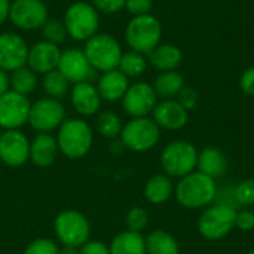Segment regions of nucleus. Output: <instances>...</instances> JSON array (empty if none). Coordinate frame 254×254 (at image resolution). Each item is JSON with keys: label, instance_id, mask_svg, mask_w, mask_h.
<instances>
[{"label": "nucleus", "instance_id": "1", "mask_svg": "<svg viewBox=\"0 0 254 254\" xmlns=\"http://www.w3.org/2000/svg\"><path fill=\"white\" fill-rule=\"evenodd\" d=\"M217 192L216 180L196 170L179 179L174 186V196L177 202L188 210L207 208L216 201Z\"/></svg>", "mask_w": 254, "mask_h": 254}, {"label": "nucleus", "instance_id": "2", "mask_svg": "<svg viewBox=\"0 0 254 254\" xmlns=\"http://www.w3.org/2000/svg\"><path fill=\"white\" fill-rule=\"evenodd\" d=\"M57 143L60 152L68 159H80L86 156L94 143V132L88 122L79 118L64 119L58 128Z\"/></svg>", "mask_w": 254, "mask_h": 254}, {"label": "nucleus", "instance_id": "3", "mask_svg": "<svg viewBox=\"0 0 254 254\" xmlns=\"http://www.w3.org/2000/svg\"><path fill=\"white\" fill-rule=\"evenodd\" d=\"M237 208L231 204L217 202L204 208L198 219V232L207 241L226 238L235 228Z\"/></svg>", "mask_w": 254, "mask_h": 254}, {"label": "nucleus", "instance_id": "4", "mask_svg": "<svg viewBox=\"0 0 254 254\" xmlns=\"http://www.w3.org/2000/svg\"><path fill=\"white\" fill-rule=\"evenodd\" d=\"M161 168L171 179H182L196 170L198 150L186 140L171 141L161 152Z\"/></svg>", "mask_w": 254, "mask_h": 254}, {"label": "nucleus", "instance_id": "5", "mask_svg": "<svg viewBox=\"0 0 254 254\" xmlns=\"http://www.w3.org/2000/svg\"><path fill=\"white\" fill-rule=\"evenodd\" d=\"M162 37V25L159 19L150 13L134 16L127 28L125 39L128 46L138 54H150L159 43Z\"/></svg>", "mask_w": 254, "mask_h": 254}, {"label": "nucleus", "instance_id": "6", "mask_svg": "<svg viewBox=\"0 0 254 254\" xmlns=\"http://www.w3.org/2000/svg\"><path fill=\"white\" fill-rule=\"evenodd\" d=\"M83 52L92 68L101 73L118 68L124 54L119 42L106 33H97L88 39Z\"/></svg>", "mask_w": 254, "mask_h": 254}, {"label": "nucleus", "instance_id": "7", "mask_svg": "<svg viewBox=\"0 0 254 254\" xmlns=\"http://www.w3.org/2000/svg\"><path fill=\"white\" fill-rule=\"evenodd\" d=\"M119 137L124 147L137 153H144L158 144L161 138V128L149 116L132 118L122 127Z\"/></svg>", "mask_w": 254, "mask_h": 254}, {"label": "nucleus", "instance_id": "8", "mask_svg": "<svg viewBox=\"0 0 254 254\" xmlns=\"http://www.w3.org/2000/svg\"><path fill=\"white\" fill-rule=\"evenodd\" d=\"M54 232L63 246L80 249L89 241L91 225L80 211L64 210L54 220Z\"/></svg>", "mask_w": 254, "mask_h": 254}, {"label": "nucleus", "instance_id": "9", "mask_svg": "<svg viewBox=\"0 0 254 254\" xmlns=\"http://www.w3.org/2000/svg\"><path fill=\"white\" fill-rule=\"evenodd\" d=\"M64 25L67 34L74 40H88L97 34L100 25L98 10L94 4L86 1H76L70 4L64 13Z\"/></svg>", "mask_w": 254, "mask_h": 254}, {"label": "nucleus", "instance_id": "10", "mask_svg": "<svg viewBox=\"0 0 254 254\" xmlns=\"http://www.w3.org/2000/svg\"><path fill=\"white\" fill-rule=\"evenodd\" d=\"M65 119V109L60 100L43 97L31 104L28 124L30 127L40 132L51 134L54 129H58Z\"/></svg>", "mask_w": 254, "mask_h": 254}, {"label": "nucleus", "instance_id": "11", "mask_svg": "<svg viewBox=\"0 0 254 254\" xmlns=\"http://www.w3.org/2000/svg\"><path fill=\"white\" fill-rule=\"evenodd\" d=\"M31 103L27 95L18 94L9 89L0 97V128L19 129L24 124H28Z\"/></svg>", "mask_w": 254, "mask_h": 254}, {"label": "nucleus", "instance_id": "12", "mask_svg": "<svg viewBox=\"0 0 254 254\" xmlns=\"http://www.w3.org/2000/svg\"><path fill=\"white\" fill-rule=\"evenodd\" d=\"M9 19L21 30L40 28L48 21V7L42 0H13Z\"/></svg>", "mask_w": 254, "mask_h": 254}, {"label": "nucleus", "instance_id": "13", "mask_svg": "<svg viewBox=\"0 0 254 254\" xmlns=\"http://www.w3.org/2000/svg\"><path fill=\"white\" fill-rule=\"evenodd\" d=\"M158 104V95L152 85L146 82H137L129 85L124 98L122 107L131 118H146L149 116L155 106Z\"/></svg>", "mask_w": 254, "mask_h": 254}, {"label": "nucleus", "instance_id": "14", "mask_svg": "<svg viewBox=\"0 0 254 254\" xmlns=\"http://www.w3.org/2000/svg\"><path fill=\"white\" fill-rule=\"evenodd\" d=\"M0 161L12 168L30 161V141L19 129H7L0 135Z\"/></svg>", "mask_w": 254, "mask_h": 254}, {"label": "nucleus", "instance_id": "15", "mask_svg": "<svg viewBox=\"0 0 254 254\" xmlns=\"http://www.w3.org/2000/svg\"><path fill=\"white\" fill-rule=\"evenodd\" d=\"M58 70L65 76L70 83L91 82L95 76V70L89 64L85 52L74 48L61 52Z\"/></svg>", "mask_w": 254, "mask_h": 254}, {"label": "nucleus", "instance_id": "16", "mask_svg": "<svg viewBox=\"0 0 254 254\" xmlns=\"http://www.w3.org/2000/svg\"><path fill=\"white\" fill-rule=\"evenodd\" d=\"M28 46L25 40L15 33L0 34V70L15 71L25 65Z\"/></svg>", "mask_w": 254, "mask_h": 254}, {"label": "nucleus", "instance_id": "17", "mask_svg": "<svg viewBox=\"0 0 254 254\" xmlns=\"http://www.w3.org/2000/svg\"><path fill=\"white\" fill-rule=\"evenodd\" d=\"M152 119L161 129L179 131L189 122V112L177 100H162L152 112Z\"/></svg>", "mask_w": 254, "mask_h": 254}, {"label": "nucleus", "instance_id": "18", "mask_svg": "<svg viewBox=\"0 0 254 254\" xmlns=\"http://www.w3.org/2000/svg\"><path fill=\"white\" fill-rule=\"evenodd\" d=\"M60 58H61V51H60L58 45L43 40V42L33 45L28 49L27 63H28V67L34 73L46 74V73L58 68Z\"/></svg>", "mask_w": 254, "mask_h": 254}, {"label": "nucleus", "instance_id": "19", "mask_svg": "<svg viewBox=\"0 0 254 254\" xmlns=\"http://www.w3.org/2000/svg\"><path fill=\"white\" fill-rule=\"evenodd\" d=\"M60 153V147L57 143V137L40 132L37 134L33 141H30V161L40 168L51 167Z\"/></svg>", "mask_w": 254, "mask_h": 254}, {"label": "nucleus", "instance_id": "20", "mask_svg": "<svg viewBox=\"0 0 254 254\" xmlns=\"http://www.w3.org/2000/svg\"><path fill=\"white\" fill-rule=\"evenodd\" d=\"M71 104L74 110L82 116H92L100 110L101 97L97 86L91 82L74 83L71 89Z\"/></svg>", "mask_w": 254, "mask_h": 254}, {"label": "nucleus", "instance_id": "21", "mask_svg": "<svg viewBox=\"0 0 254 254\" xmlns=\"http://www.w3.org/2000/svg\"><path fill=\"white\" fill-rule=\"evenodd\" d=\"M128 88H129L128 77L119 68L103 73V76L98 79V83H97V89H98L101 100H106L110 103L122 100Z\"/></svg>", "mask_w": 254, "mask_h": 254}, {"label": "nucleus", "instance_id": "22", "mask_svg": "<svg viewBox=\"0 0 254 254\" xmlns=\"http://www.w3.org/2000/svg\"><path fill=\"white\" fill-rule=\"evenodd\" d=\"M196 171H199V173L216 180V179L226 174L228 159L220 149H217L214 146L204 147L201 152H198Z\"/></svg>", "mask_w": 254, "mask_h": 254}, {"label": "nucleus", "instance_id": "23", "mask_svg": "<svg viewBox=\"0 0 254 254\" xmlns=\"http://www.w3.org/2000/svg\"><path fill=\"white\" fill-rule=\"evenodd\" d=\"M143 193H144L146 201L153 205L165 204L174 195V185H173L171 177H168L164 173L152 176L146 182Z\"/></svg>", "mask_w": 254, "mask_h": 254}, {"label": "nucleus", "instance_id": "24", "mask_svg": "<svg viewBox=\"0 0 254 254\" xmlns=\"http://www.w3.org/2000/svg\"><path fill=\"white\" fill-rule=\"evenodd\" d=\"M182 60H183L182 51L171 43L158 45L149 54L150 64L161 71H174L182 64Z\"/></svg>", "mask_w": 254, "mask_h": 254}, {"label": "nucleus", "instance_id": "25", "mask_svg": "<svg viewBox=\"0 0 254 254\" xmlns=\"http://www.w3.org/2000/svg\"><path fill=\"white\" fill-rule=\"evenodd\" d=\"M109 250L110 254H146V238L127 229L112 240Z\"/></svg>", "mask_w": 254, "mask_h": 254}, {"label": "nucleus", "instance_id": "26", "mask_svg": "<svg viewBox=\"0 0 254 254\" xmlns=\"http://www.w3.org/2000/svg\"><path fill=\"white\" fill-rule=\"evenodd\" d=\"M144 238L146 254H180L177 240L164 229H155Z\"/></svg>", "mask_w": 254, "mask_h": 254}, {"label": "nucleus", "instance_id": "27", "mask_svg": "<svg viewBox=\"0 0 254 254\" xmlns=\"http://www.w3.org/2000/svg\"><path fill=\"white\" fill-rule=\"evenodd\" d=\"M156 95L162 100H174L185 88V79L179 71H162L152 85Z\"/></svg>", "mask_w": 254, "mask_h": 254}, {"label": "nucleus", "instance_id": "28", "mask_svg": "<svg viewBox=\"0 0 254 254\" xmlns=\"http://www.w3.org/2000/svg\"><path fill=\"white\" fill-rule=\"evenodd\" d=\"M68 85H70V82L65 79V76L58 68L43 74V79H42V86H43L45 94L48 97L57 98V100L65 97V94L68 92Z\"/></svg>", "mask_w": 254, "mask_h": 254}, {"label": "nucleus", "instance_id": "29", "mask_svg": "<svg viewBox=\"0 0 254 254\" xmlns=\"http://www.w3.org/2000/svg\"><path fill=\"white\" fill-rule=\"evenodd\" d=\"M122 121L121 118L115 113V112H110V110H106V112H101L97 119H95V129L97 132L104 137V138H109V140H113L116 137L121 135V131H122Z\"/></svg>", "mask_w": 254, "mask_h": 254}, {"label": "nucleus", "instance_id": "30", "mask_svg": "<svg viewBox=\"0 0 254 254\" xmlns=\"http://www.w3.org/2000/svg\"><path fill=\"white\" fill-rule=\"evenodd\" d=\"M37 73H34L30 67H21L15 71H12L10 79V88L12 91L22 94V95H28L31 94L36 86H37Z\"/></svg>", "mask_w": 254, "mask_h": 254}, {"label": "nucleus", "instance_id": "31", "mask_svg": "<svg viewBox=\"0 0 254 254\" xmlns=\"http://www.w3.org/2000/svg\"><path fill=\"white\" fill-rule=\"evenodd\" d=\"M146 67H147V61L144 55L135 51H129V52L122 54L118 68L127 77H138L146 71Z\"/></svg>", "mask_w": 254, "mask_h": 254}, {"label": "nucleus", "instance_id": "32", "mask_svg": "<svg viewBox=\"0 0 254 254\" xmlns=\"http://www.w3.org/2000/svg\"><path fill=\"white\" fill-rule=\"evenodd\" d=\"M40 28H42V36H43L45 42H49V43H54V45L61 43L67 36L64 21H60V19H55V18H51V19L48 18V21Z\"/></svg>", "mask_w": 254, "mask_h": 254}, {"label": "nucleus", "instance_id": "33", "mask_svg": "<svg viewBox=\"0 0 254 254\" xmlns=\"http://www.w3.org/2000/svg\"><path fill=\"white\" fill-rule=\"evenodd\" d=\"M125 225H127L128 231L141 234L147 228V225H149V214H147V211L144 208H141V207L129 208L127 216H125Z\"/></svg>", "mask_w": 254, "mask_h": 254}, {"label": "nucleus", "instance_id": "34", "mask_svg": "<svg viewBox=\"0 0 254 254\" xmlns=\"http://www.w3.org/2000/svg\"><path fill=\"white\" fill-rule=\"evenodd\" d=\"M232 195H234L235 204L238 205H243V207L254 205V179H246L240 182L232 190Z\"/></svg>", "mask_w": 254, "mask_h": 254}, {"label": "nucleus", "instance_id": "35", "mask_svg": "<svg viewBox=\"0 0 254 254\" xmlns=\"http://www.w3.org/2000/svg\"><path fill=\"white\" fill-rule=\"evenodd\" d=\"M24 254H60V247L49 238H37L25 247Z\"/></svg>", "mask_w": 254, "mask_h": 254}, {"label": "nucleus", "instance_id": "36", "mask_svg": "<svg viewBox=\"0 0 254 254\" xmlns=\"http://www.w3.org/2000/svg\"><path fill=\"white\" fill-rule=\"evenodd\" d=\"M198 92L193 89V88H190V86H185L182 91H180V94L177 95V101L188 110V112H190V110H193L196 106H198Z\"/></svg>", "mask_w": 254, "mask_h": 254}, {"label": "nucleus", "instance_id": "37", "mask_svg": "<svg viewBox=\"0 0 254 254\" xmlns=\"http://www.w3.org/2000/svg\"><path fill=\"white\" fill-rule=\"evenodd\" d=\"M125 7L134 16L147 15L153 7V0H127Z\"/></svg>", "mask_w": 254, "mask_h": 254}, {"label": "nucleus", "instance_id": "38", "mask_svg": "<svg viewBox=\"0 0 254 254\" xmlns=\"http://www.w3.org/2000/svg\"><path fill=\"white\" fill-rule=\"evenodd\" d=\"M125 1L127 0H92L94 7L103 13H118L119 10H122L125 7Z\"/></svg>", "mask_w": 254, "mask_h": 254}, {"label": "nucleus", "instance_id": "39", "mask_svg": "<svg viewBox=\"0 0 254 254\" xmlns=\"http://www.w3.org/2000/svg\"><path fill=\"white\" fill-rule=\"evenodd\" d=\"M235 228L244 232H252L254 231V213L250 210H241L237 211L235 217Z\"/></svg>", "mask_w": 254, "mask_h": 254}, {"label": "nucleus", "instance_id": "40", "mask_svg": "<svg viewBox=\"0 0 254 254\" xmlns=\"http://www.w3.org/2000/svg\"><path fill=\"white\" fill-rule=\"evenodd\" d=\"M79 254H110V250L103 241L89 240L79 249Z\"/></svg>", "mask_w": 254, "mask_h": 254}, {"label": "nucleus", "instance_id": "41", "mask_svg": "<svg viewBox=\"0 0 254 254\" xmlns=\"http://www.w3.org/2000/svg\"><path fill=\"white\" fill-rule=\"evenodd\" d=\"M240 88L244 94L254 97V67L247 68L240 77Z\"/></svg>", "mask_w": 254, "mask_h": 254}, {"label": "nucleus", "instance_id": "42", "mask_svg": "<svg viewBox=\"0 0 254 254\" xmlns=\"http://www.w3.org/2000/svg\"><path fill=\"white\" fill-rule=\"evenodd\" d=\"M10 88V79L4 70H0V97L6 94Z\"/></svg>", "mask_w": 254, "mask_h": 254}, {"label": "nucleus", "instance_id": "43", "mask_svg": "<svg viewBox=\"0 0 254 254\" xmlns=\"http://www.w3.org/2000/svg\"><path fill=\"white\" fill-rule=\"evenodd\" d=\"M9 9H10V1L0 0V25L9 18Z\"/></svg>", "mask_w": 254, "mask_h": 254}, {"label": "nucleus", "instance_id": "44", "mask_svg": "<svg viewBox=\"0 0 254 254\" xmlns=\"http://www.w3.org/2000/svg\"><path fill=\"white\" fill-rule=\"evenodd\" d=\"M60 254H79V249L63 246V249H60Z\"/></svg>", "mask_w": 254, "mask_h": 254}, {"label": "nucleus", "instance_id": "45", "mask_svg": "<svg viewBox=\"0 0 254 254\" xmlns=\"http://www.w3.org/2000/svg\"><path fill=\"white\" fill-rule=\"evenodd\" d=\"M246 254H254V250H252V252H249V253H246Z\"/></svg>", "mask_w": 254, "mask_h": 254}, {"label": "nucleus", "instance_id": "46", "mask_svg": "<svg viewBox=\"0 0 254 254\" xmlns=\"http://www.w3.org/2000/svg\"><path fill=\"white\" fill-rule=\"evenodd\" d=\"M0 135H1V128H0Z\"/></svg>", "mask_w": 254, "mask_h": 254}]
</instances>
